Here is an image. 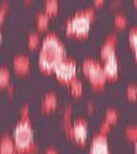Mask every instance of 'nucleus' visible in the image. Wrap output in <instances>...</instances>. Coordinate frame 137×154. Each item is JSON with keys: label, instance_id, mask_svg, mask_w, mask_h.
Listing matches in <instances>:
<instances>
[{"label": "nucleus", "instance_id": "obj_1", "mask_svg": "<svg viewBox=\"0 0 137 154\" xmlns=\"http://www.w3.org/2000/svg\"><path fill=\"white\" fill-rule=\"evenodd\" d=\"M66 58V48L61 38L55 33L45 35V37L43 38L40 52H38L40 70L45 74L52 73Z\"/></svg>", "mask_w": 137, "mask_h": 154}, {"label": "nucleus", "instance_id": "obj_2", "mask_svg": "<svg viewBox=\"0 0 137 154\" xmlns=\"http://www.w3.org/2000/svg\"><path fill=\"white\" fill-rule=\"evenodd\" d=\"M33 127L30 119H19L14 128V142L18 153L26 154H36L37 153V146L33 142Z\"/></svg>", "mask_w": 137, "mask_h": 154}, {"label": "nucleus", "instance_id": "obj_3", "mask_svg": "<svg viewBox=\"0 0 137 154\" xmlns=\"http://www.w3.org/2000/svg\"><path fill=\"white\" fill-rule=\"evenodd\" d=\"M96 19V13L93 8H85L74 14L71 19L66 23V33L74 37H86L89 35L91 23Z\"/></svg>", "mask_w": 137, "mask_h": 154}, {"label": "nucleus", "instance_id": "obj_4", "mask_svg": "<svg viewBox=\"0 0 137 154\" xmlns=\"http://www.w3.org/2000/svg\"><path fill=\"white\" fill-rule=\"evenodd\" d=\"M82 73L88 79L89 84L92 85L93 90L100 91L104 88L107 79H106L104 70H103V65H100L95 59H85L82 62Z\"/></svg>", "mask_w": 137, "mask_h": 154}, {"label": "nucleus", "instance_id": "obj_5", "mask_svg": "<svg viewBox=\"0 0 137 154\" xmlns=\"http://www.w3.org/2000/svg\"><path fill=\"white\" fill-rule=\"evenodd\" d=\"M55 76L62 84L70 85V83L77 79V63L73 58H66L59 66L55 69Z\"/></svg>", "mask_w": 137, "mask_h": 154}, {"label": "nucleus", "instance_id": "obj_6", "mask_svg": "<svg viewBox=\"0 0 137 154\" xmlns=\"http://www.w3.org/2000/svg\"><path fill=\"white\" fill-rule=\"evenodd\" d=\"M71 132H73V136L71 139L77 142L78 144H85L86 139H88V122L82 119H78L73 122V127H71Z\"/></svg>", "mask_w": 137, "mask_h": 154}, {"label": "nucleus", "instance_id": "obj_7", "mask_svg": "<svg viewBox=\"0 0 137 154\" xmlns=\"http://www.w3.org/2000/svg\"><path fill=\"white\" fill-rule=\"evenodd\" d=\"M89 154H110L109 147V138L107 135H103L100 132L93 136L92 143H91Z\"/></svg>", "mask_w": 137, "mask_h": 154}, {"label": "nucleus", "instance_id": "obj_8", "mask_svg": "<svg viewBox=\"0 0 137 154\" xmlns=\"http://www.w3.org/2000/svg\"><path fill=\"white\" fill-rule=\"evenodd\" d=\"M117 35L111 33L109 37L104 40L102 48H100V57H102L103 62H107L110 59L117 57V52H115V45H117Z\"/></svg>", "mask_w": 137, "mask_h": 154}, {"label": "nucleus", "instance_id": "obj_9", "mask_svg": "<svg viewBox=\"0 0 137 154\" xmlns=\"http://www.w3.org/2000/svg\"><path fill=\"white\" fill-rule=\"evenodd\" d=\"M13 67L16 74L23 76L30 72V61L26 55H16L13 59Z\"/></svg>", "mask_w": 137, "mask_h": 154}, {"label": "nucleus", "instance_id": "obj_10", "mask_svg": "<svg viewBox=\"0 0 137 154\" xmlns=\"http://www.w3.org/2000/svg\"><path fill=\"white\" fill-rule=\"evenodd\" d=\"M103 70H104V74H106V79H107V80H111V81L117 80V79H118V74H119V63H118L117 57L107 62H104Z\"/></svg>", "mask_w": 137, "mask_h": 154}, {"label": "nucleus", "instance_id": "obj_11", "mask_svg": "<svg viewBox=\"0 0 137 154\" xmlns=\"http://www.w3.org/2000/svg\"><path fill=\"white\" fill-rule=\"evenodd\" d=\"M16 147L14 138L10 135H3L0 139V154H16Z\"/></svg>", "mask_w": 137, "mask_h": 154}, {"label": "nucleus", "instance_id": "obj_12", "mask_svg": "<svg viewBox=\"0 0 137 154\" xmlns=\"http://www.w3.org/2000/svg\"><path fill=\"white\" fill-rule=\"evenodd\" d=\"M58 107V96L54 92H48L41 102V112L51 113Z\"/></svg>", "mask_w": 137, "mask_h": 154}, {"label": "nucleus", "instance_id": "obj_13", "mask_svg": "<svg viewBox=\"0 0 137 154\" xmlns=\"http://www.w3.org/2000/svg\"><path fill=\"white\" fill-rule=\"evenodd\" d=\"M36 23H37L38 30H41V32L48 28V23H49V15L45 13L44 10L37 13V15H36Z\"/></svg>", "mask_w": 137, "mask_h": 154}, {"label": "nucleus", "instance_id": "obj_14", "mask_svg": "<svg viewBox=\"0 0 137 154\" xmlns=\"http://www.w3.org/2000/svg\"><path fill=\"white\" fill-rule=\"evenodd\" d=\"M70 94L74 96V98H78V96L82 95L84 92V87H82V83H81V80H78V79H76V80H73L70 83Z\"/></svg>", "mask_w": 137, "mask_h": 154}, {"label": "nucleus", "instance_id": "obj_15", "mask_svg": "<svg viewBox=\"0 0 137 154\" xmlns=\"http://www.w3.org/2000/svg\"><path fill=\"white\" fill-rule=\"evenodd\" d=\"M10 81H11L10 69L6 66H3L0 69V85H1V88H7V87L10 85Z\"/></svg>", "mask_w": 137, "mask_h": 154}, {"label": "nucleus", "instance_id": "obj_16", "mask_svg": "<svg viewBox=\"0 0 137 154\" xmlns=\"http://www.w3.org/2000/svg\"><path fill=\"white\" fill-rule=\"evenodd\" d=\"M118 110L114 109V107H109V109L106 110V114H104V121L109 122L110 125H114L115 122L118 121Z\"/></svg>", "mask_w": 137, "mask_h": 154}, {"label": "nucleus", "instance_id": "obj_17", "mask_svg": "<svg viewBox=\"0 0 137 154\" xmlns=\"http://www.w3.org/2000/svg\"><path fill=\"white\" fill-rule=\"evenodd\" d=\"M58 10H59V3L56 0H47L44 4V11L48 14L49 17L56 15Z\"/></svg>", "mask_w": 137, "mask_h": 154}, {"label": "nucleus", "instance_id": "obj_18", "mask_svg": "<svg viewBox=\"0 0 137 154\" xmlns=\"http://www.w3.org/2000/svg\"><path fill=\"white\" fill-rule=\"evenodd\" d=\"M40 45V36L37 33H30L28 36V47L30 50H36Z\"/></svg>", "mask_w": 137, "mask_h": 154}, {"label": "nucleus", "instance_id": "obj_19", "mask_svg": "<svg viewBox=\"0 0 137 154\" xmlns=\"http://www.w3.org/2000/svg\"><path fill=\"white\" fill-rule=\"evenodd\" d=\"M114 23H115V28L125 29L126 28V25H128V19H126V17L125 15H122V14H115Z\"/></svg>", "mask_w": 137, "mask_h": 154}, {"label": "nucleus", "instance_id": "obj_20", "mask_svg": "<svg viewBox=\"0 0 137 154\" xmlns=\"http://www.w3.org/2000/svg\"><path fill=\"white\" fill-rule=\"evenodd\" d=\"M126 96L130 100H136L137 99V85H134V84L128 85V88H126Z\"/></svg>", "mask_w": 137, "mask_h": 154}, {"label": "nucleus", "instance_id": "obj_21", "mask_svg": "<svg viewBox=\"0 0 137 154\" xmlns=\"http://www.w3.org/2000/svg\"><path fill=\"white\" fill-rule=\"evenodd\" d=\"M129 44L133 50L137 47V26L132 29L130 33H129Z\"/></svg>", "mask_w": 137, "mask_h": 154}, {"label": "nucleus", "instance_id": "obj_22", "mask_svg": "<svg viewBox=\"0 0 137 154\" xmlns=\"http://www.w3.org/2000/svg\"><path fill=\"white\" fill-rule=\"evenodd\" d=\"M126 138L132 142H136L137 139V127H128L126 128Z\"/></svg>", "mask_w": 137, "mask_h": 154}, {"label": "nucleus", "instance_id": "obj_23", "mask_svg": "<svg viewBox=\"0 0 137 154\" xmlns=\"http://www.w3.org/2000/svg\"><path fill=\"white\" fill-rule=\"evenodd\" d=\"M111 127H112V125H110L109 122L103 121V122H102V125H100L99 132H100V134H103V135H107V134L110 132V129H111Z\"/></svg>", "mask_w": 137, "mask_h": 154}, {"label": "nucleus", "instance_id": "obj_24", "mask_svg": "<svg viewBox=\"0 0 137 154\" xmlns=\"http://www.w3.org/2000/svg\"><path fill=\"white\" fill-rule=\"evenodd\" d=\"M7 8H8V3H1V7H0V21L3 22L4 21V15H6V13H7Z\"/></svg>", "mask_w": 137, "mask_h": 154}, {"label": "nucleus", "instance_id": "obj_25", "mask_svg": "<svg viewBox=\"0 0 137 154\" xmlns=\"http://www.w3.org/2000/svg\"><path fill=\"white\" fill-rule=\"evenodd\" d=\"M21 119H26V117H29L28 113H29V106L28 105H23L22 107H21Z\"/></svg>", "mask_w": 137, "mask_h": 154}, {"label": "nucleus", "instance_id": "obj_26", "mask_svg": "<svg viewBox=\"0 0 137 154\" xmlns=\"http://www.w3.org/2000/svg\"><path fill=\"white\" fill-rule=\"evenodd\" d=\"M44 154H58V151L55 150V149L49 147V149H47V150H45V153H44Z\"/></svg>", "mask_w": 137, "mask_h": 154}, {"label": "nucleus", "instance_id": "obj_27", "mask_svg": "<svg viewBox=\"0 0 137 154\" xmlns=\"http://www.w3.org/2000/svg\"><path fill=\"white\" fill-rule=\"evenodd\" d=\"M88 110H89V112H93V110H95V105H93L92 102H88Z\"/></svg>", "mask_w": 137, "mask_h": 154}, {"label": "nucleus", "instance_id": "obj_28", "mask_svg": "<svg viewBox=\"0 0 137 154\" xmlns=\"http://www.w3.org/2000/svg\"><path fill=\"white\" fill-rule=\"evenodd\" d=\"M7 92H8V95H13V92H14V87L10 84L8 87H7Z\"/></svg>", "mask_w": 137, "mask_h": 154}, {"label": "nucleus", "instance_id": "obj_29", "mask_svg": "<svg viewBox=\"0 0 137 154\" xmlns=\"http://www.w3.org/2000/svg\"><path fill=\"white\" fill-rule=\"evenodd\" d=\"M103 4H104V2H103V0H96V2H95V6L96 7H100V6H103Z\"/></svg>", "mask_w": 137, "mask_h": 154}, {"label": "nucleus", "instance_id": "obj_30", "mask_svg": "<svg viewBox=\"0 0 137 154\" xmlns=\"http://www.w3.org/2000/svg\"><path fill=\"white\" fill-rule=\"evenodd\" d=\"M133 51H134V59H136V62H137V47L134 48Z\"/></svg>", "mask_w": 137, "mask_h": 154}, {"label": "nucleus", "instance_id": "obj_31", "mask_svg": "<svg viewBox=\"0 0 137 154\" xmlns=\"http://www.w3.org/2000/svg\"><path fill=\"white\" fill-rule=\"evenodd\" d=\"M134 154H137V139L134 142Z\"/></svg>", "mask_w": 137, "mask_h": 154}, {"label": "nucleus", "instance_id": "obj_32", "mask_svg": "<svg viewBox=\"0 0 137 154\" xmlns=\"http://www.w3.org/2000/svg\"><path fill=\"white\" fill-rule=\"evenodd\" d=\"M134 7H137V0H134Z\"/></svg>", "mask_w": 137, "mask_h": 154}]
</instances>
